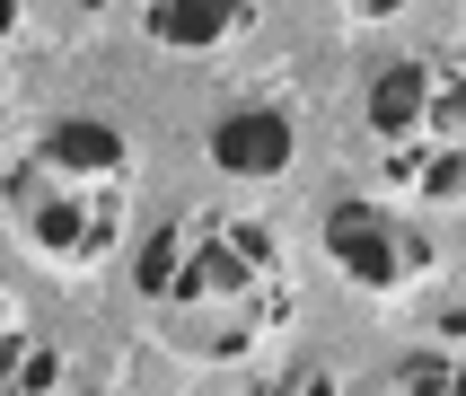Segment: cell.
<instances>
[{"instance_id": "6", "label": "cell", "mask_w": 466, "mask_h": 396, "mask_svg": "<svg viewBox=\"0 0 466 396\" xmlns=\"http://www.w3.org/2000/svg\"><path fill=\"white\" fill-rule=\"evenodd\" d=\"M256 0H141V36L158 53H220L229 36H247Z\"/></svg>"}, {"instance_id": "4", "label": "cell", "mask_w": 466, "mask_h": 396, "mask_svg": "<svg viewBox=\"0 0 466 396\" xmlns=\"http://www.w3.org/2000/svg\"><path fill=\"white\" fill-rule=\"evenodd\" d=\"M326 256H335V273L352 290L388 300V290L431 273V229L388 211V203H370V194H343V203H326Z\"/></svg>"}, {"instance_id": "10", "label": "cell", "mask_w": 466, "mask_h": 396, "mask_svg": "<svg viewBox=\"0 0 466 396\" xmlns=\"http://www.w3.org/2000/svg\"><path fill=\"white\" fill-rule=\"evenodd\" d=\"M335 9H352V18H396L405 0H335Z\"/></svg>"}, {"instance_id": "2", "label": "cell", "mask_w": 466, "mask_h": 396, "mask_svg": "<svg viewBox=\"0 0 466 396\" xmlns=\"http://www.w3.org/2000/svg\"><path fill=\"white\" fill-rule=\"evenodd\" d=\"M0 203H9V220L26 229L35 256L97 264L124 238V211H132V141L106 115H62L0 177Z\"/></svg>"}, {"instance_id": "12", "label": "cell", "mask_w": 466, "mask_h": 396, "mask_svg": "<svg viewBox=\"0 0 466 396\" xmlns=\"http://www.w3.org/2000/svg\"><path fill=\"white\" fill-rule=\"evenodd\" d=\"M0 290H9V273H0Z\"/></svg>"}, {"instance_id": "1", "label": "cell", "mask_w": 466, "mask_h": 396, "mask_svg": "<svg viewBox=\"0 0 466 396\" xmlns=\"http://www.w3.org/2000/svg\"><path fill=\"white\" fill-rule=\"evenodd\" d=\"M132 290L158 309L167 343L194 361H238L290 317V256L256 211H158Z\"/></svg>"}, {"instance_id": "7", "label": "cell", "mask_w": 466, "mask_h": 396, "mask_svg": "<svg viewBox=\"0 0 466 396\" xmlns=\"http://www.w3.org/2000/svg\"><path fill=\"white\" fill-rule=\"evenodd\" d=\"M379 168H388L396 194H414V203H431V211L466 203V141H441V150H379Z\"/></svg>"}, {"instance_id": "11", "label": "cell", "mask_w": 466, "mask_h": 396, "mask_svg": "<svg viewBox=\"0 0 466 396\" xmlns=\"http://www.w3.org/2000/svg\"><path fill=\"white\" fill-rule=\"evenodd\" d=\"M9 36H18V0H0V45H9Z\"/></svg>"}, {"instance_id": "3", "label": "cell", "mask_w": 466, "mask_h": 396, "mask_svg": "<svg viewBox=\"0 0 466 396\" xmlns=\"http://www.w3.org/2000/svg\"><path fill=\"white\" fill-rule=\"evenodd\" d=\"M361 124L379 150H441V141H466V71L441 62V53H396L370 71Z\"/></svg>"}, {"instance_id": "8", "label": "cell", "mask_w": 466, "mask_h": 396, "mask_svg": "<svg viewBox=\"0 0 466 396\" xmlns=\"http://www.w3.org/2000/svg\"><path fill=\"white\" fill-rule=\"evenodd\" d=\"M53 388H62V352H53V335L9 326V335H0V396H53Z\"/></svg>"}, {"instance_id": "5", "label": "cell", "mask_w": 466, "mask_h": 396, "mask_svg": "<svg viewBox=\"0 0 466 396\" xmlns=\"http://www.w3.org/2000/svg\"><path fill=\"white\" fill-rule=\"evenodd\" d=\"M203 150H211L220 177L264 185V177H282L290 158H299V124H290V106H229V115H211Z\"/></svg>"}, {"instance_id": "9", "label": "cell", "mask_w": 466, "mask_h": 396, "mask_svg": "<svg viewBox=\"0 0 466 396\" xmlns=\"http://www.w3.org/2000/svg\"><path fill=\"white\" fill-rule=\"evenodd\" d=\"M388 396H466V343H422V352H405L388 379Z\"/></svg>"}]
</instances>
